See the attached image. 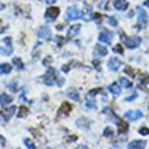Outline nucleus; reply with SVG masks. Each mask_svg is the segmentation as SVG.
<instances>
[{
	"label": "nucleus",
	"instance_id": "obj_33",
	"mask_svg": "<svg viewBox=\"0 0 149 149\" xmlns=\"http://www.w3.org/2000/svg\"><path fill=\"white\" fill-rule=\"evenodd\" d=\"M7 87H8V88H11V90H12V92H16V91H18V88H16V80H12V83H11V84L8 83V84H7Z\"/></svg>",
	"mask_w": 149,
	"mask_h": 149
},
{
	"label": "nucleus",
	"instance_id": "obj_25",
	"mask_svg": "<svg viewBox=\"0 0 149 149\" xmlns=\"http://www.w3.org/2000/svg\"><path fill=\"white\" fill-rule=\"evenodd\" d=\"M86 106L88 107V109H95V107H96V102H95L94 99H91V96H88V95H87Z\"/></svg>",
	"mask_w": 149,
	"mask_h": 149
},
{
	"label": "nucleus",
	"instance_id": "obj_7",
	"mask_svg": "<svg viewBox=\"0 0 149 149\" xmlns=\"http://www.w3.org/2000/svg\"><path fill=\"white\" fill-rule=\"evenodd\" d=\"M125 118L129 121H137V119L142 118V113L140 110H129L125 113Z\"/></svg>",
	"mask_w": 149,
	"mask_h": 149
},
{
	"label": "nucleus",
	"instance_id": "obj_22",
	"mask_svg": "<svg viewBox=\"0 0 149 149\" xmlns=\"http://www.w3.org/2000/svg\"><path fill=\"white\" fill-rule=\"evenodd\" d=\"M12 63H14V65H15L19 71H22V69H24V64H23V61L19 58V57H14L12 58Z\"/></svg>",
	"mask_w": 149,
	"mask_h": 149
},
{
	"label": "nucleus",
	"instance_id": "obj_5",
	"mask_svg": "<svg viewBox=\"0 0 149 149\" xmlns=\"http://www.w3.org/2000/svg\"><path fill=\"white\" fill-rule=\"evenodd\" d=\"M137 12H138V23L141 24L142 27H146L148 26V14L142 7H137Z\"/></svg>",
	"mask_w": 149,
	"mask_h": 149
},
{
	"label": "nucleus",
	"instance_id": "obj_3",
	"mask_svg": "<svg viewBox=\"0 0 149 149\" xmlns=\"http://www.w3.org/2000/svg\"><path fill=\"white\" fill-rule=\"evenodd\" d=\"M65 18H67V20L80 19V18H81V11H80L76 6H72V7H69L67 10V12H65Z\"/></svg>",
	"mask_w": 149,
	"mask_h": 149
},
{
	"label": "nucleus",
	"instance_id": "obj_2",
	"mask_svg": "<svg viewBox=\"0 0 149 149\" xmlns=\"http://www.w3.org/2000/svg\"><path fill=\"white\" fill-rule=\"evenodd\" d=\"M56 80H57V73H56V71L53 68H49L46 71V73L42 76V81L46 86H53L56 83Z\"/></svg>",
	"mask_w": 149,
	"mask_h": 149
},
{
	"label": "nucleus",
	"instance_id": "obj_16",
	"mask_svg": "<svg viewBox=\"0 0 149 149\" xmlns=\"http://www.w3.org/2000/svg\"><path fill=\"white\" fill-rule=\"evenodd\" d=\"M145 144L146 142L145 141H140V140H136V141H132L127 145V148L129 149H142V148H145Z\"/></svg>",
	"mask_w": 149,
	"mask_h": 149
},
{
	"label": "nucleus",
	"instance_id": "obj_23",
	"mask_svg": "<svg viewBox=\"0 0 149 149\" xmlns=\"http://www.w3.org/2000/svg\"><path fill=\"white\" fill-rule=\"evenodd\" d=\"M18 115V118H24V117H27L29 115V109L26 106H20L19 109V113L16 114Z\"/></svg>",
	"mask_w": 149,
	"mask_h": 149
},
{
	"label": "nucleus",
	"instance_id": "obj_48",
	"mask_svg": "<svg viewBox=\"0 0 149 149\" xmlns=\"http://www.w3.org/2000/svg\"><path fill=\"white\" fill-rule=\"evenodd\" d=\"M144 4H145L146 7H149V0H146V1H145V3H144Z\"/></svg>",
	"mask_w": 149,
	"mask_h": 149
},
{
	"label": "nucleus",
	"instance_id": "obj_40",
	"mask_svg": "<svg viewBox=\"0 0 149 149\" xmlns=\"http://www.w3.org/2000/svg\"><path fill=\"white\" fill-rule=\"evenodd\" d=\"M3 42H4V45H12V39H11V37H6Z\"/></svg>",
	"mask_w": 149,
	"mask_h": 149
},
{
	"label": "nucleus",
	"instance_id": "obj_45",
	"mask_svg": "<svg viewBox=\"0 0 149 149\" xmlns=\"http://www.w3.org/2000/svg\"><path fill=\"white\" fill-rule=\"evenodd\" d=\"M94 65L98 68V71H99V68H100V67H99V63H98V61H94Z\"/></svg>",
	"mask_w": 149,
	"mask_h": 149
},
{
	"label": "nucleus",
	"instance_id": "obj_41",
	"mask_svg": "<svg viewBox=\"0 0 149 149\" xmlns=\"http://www.w3.org/2000/svg\"><path fill=\"white\" fill-rule=\"evenodd\" d=\"M0 146H1V148L6 146V138H4L3 136H0Z\"/></svg>",
	"mask_w": 149,
	"mask_h": 149
},
{
	"label": "nucleus",
	"instance_id": "obj_17",
	"mask_svg": "<svg viewBox=\"0 0 149 149\" xmlns=\"http://www.w3.org/2000/svg\"><path fill=\"white\" fill-rule=\"evenodd\" d=\"M12 102V96H10L8 94H6V92H3V94H0V104L1 106H7V104H10V103Z\"/></svg>",
	"mask_w": 149,
	"mask_h": 149
},
{
	"label": "nucleus",
	"instance_id": "obj_9",
	"mask_svg": "<svg viewBox=\"0 0 149 149\" xmlns=\"http://www.w3.org/2000/svg\"><path fill=\"white\" fill-rule=\"evenodd\" d=\"M121 65H122V61L119 58H117V57L110 58L109 63H107V67H109V69H111V71H118V69L121 68Z\"/></svg>",
	"mask_w": 149,
	"mask_h": 149
},
{
	"label": "nucleus",
	"instance_id": "obj_20",
	"mask_svg": "<svg viewBox=\"0 0 149 149\" xmlns=\"http://www.w3.org/2000/svg\"><path fill=\"white\" fill-rule=\"evenodd\" d=\"M12 52H14L12 45H6V46L0 47V54L1 56H10V54H12Z\"/></svg>",
	"mask_w": 149,
	"mask_h": 149
},
{
	"label": "nucleus",
	"instance_id": "obj_24",
	"mask_svg": "<svg viewBox=\"0 0 149 149\" xmlns=\"http://www.w3.org/2000/svg\"><path fill=\"white\" fill-rule=\"evenodd\" d=\"M68 96H69L71 99H73V100H76V102H77L79 99H80V96H79V92L76 90H69V91H68Z\"/></svg>",
	"mask_w": 149,
	"mask_h": 149
},
{
	"label": "nucleus",
	"instance_id": "obj_49",
	"mask_svg": "<svg viewBox=\"0 0 149 149\" xmlns=\"http://www.w3.org/2000/svg\"><path fill=\"white\" fill-rule=\"evenodd\" d=\"M1 117H3V114H1V111H0V119H1Z\"/></svg>",
	"mask_w": 149,
	"mask_h": 149
},
{
	"label": "nucleus",
	"instance_id": "obj_13",
	"mask_svg": "<svg viewBox=\"0 0 149 149\" xmlns=\"http://www.w3.org/2000/svg\"><path fill=\"white\" fill-rule=\"evenodd\" d=\"M76 125L80 129H90V119H87L86 117L79 118L77 121H76Z\"/></svg>",
	"mask_w": 149,
	"mask_h": 149
},
{
	"label": "nucleus",
	"instance_id": "obj_29",
	"mask_svg": "<svg viewBox=\"0 0 149 149\" xmlns=\"http://www.w3.org/2000/svg\"><path fill=\"white\" fill-rule=\"evenodd\" d=\"M99 92H102V88H92V90L90 91V92H88V96H91V98H92V96H95V95H98Z\"/></svg>",
	"mask_w": 149,
	"mask_h": 149
},
{
	"label": "nucleus",
	"instance_id": "obj_47",
	"mask_svg": "<svg viewBox=\"0 0 149 149\" xmlns=\"http://www.w3.org/2000/svg\"><path fill=\"white\" fill-rule=\"evenodd\" d=\"M6 30H7V27H1V29H0V33H3V31H6Z\"/></svg>",
	"mask_w": 149,
	"mask_h": 149
},
{
	"label": "nucleus",
	"instance_id": "obj_6",
	"mask_svg": "<svg viewBox=\"0 0 149 149\" xmlns=\"http://www.w3.org/2000/svg\"><path fill=\"white\" fill-rule=\"evenodd\" d=\"M71 111H72V104L68 102H64L63 104H61V107L58 109V118L67 117V115H69Z\"/></svg>",
	"mask_w": 149,
	"mask_h": 149
},
{
	"label": "nucleus",
	"instance_id": "obj_11",
	"mask_svg": "<svg viewBox=\"0 0 149 149\" xmlns=\"http://www.w3.org/2000/svg\"><path fill=\"white\" fill-rule=\"evenodd\" d=\"M127 7H129L127 0H114V8L118 11H125Z\"/></svg>",
	"mask_w": 149,
	"mask_h": 149
},
{
	"label": "nucleus",
	"instance_id": "obj_21",
	"mask_svg": "<svg viewBox=\"0 0 149 149\" xmlns=\"http://www.w3.org/2000/svg\"><path fill=\"white\" fill-rule=\"evenodd\" d=\"M94 52H95V54H98V56H106L109 50H107V47L102 46V45H96Z\"/></svg>",
	"mask_w": 149,
	"mask_h": 149
},
{
	"label": "nucleus",
	"instance_id": "obj_26",
	"mask_svg": "<svg viewBox=\"0 0 149 149\" xmlns=\"http://www.w3.org/2000/svg\"><path fill=\"white\" fill-rule=\"evenodd\" d=\"M119 83H121V86L122 87H125V88H132V81H129L127 79H125V77H121L119 79Z\"/></svg>",
	"mask_w": 149,
	"mask_h": 149
},
{
	"label": "nucleus",
	"instance_id": "obj_36",
	"mask_svg": "<svg viewBox=\"0 0 149 149\" xmlns=\"http://www.w3.org/2000/svg\"><path fill=\"white\" fill-rule=\"evenodd\" d=\"M136 98H137V92H133V94L130 95V96L125 98V102H132V100H134Z\"/></svg>",
	"mask_w": 149,
	"mask_h": 149
},
{
	"label": "nucleus",
	"instance_id": "obj_14",
	"mask_svg": "<svg viewBox=\"0 0 149 149\" xmlns=\"http://www.w3.org/2000/svg\"><path fill=\"white\" fill-rule=\"evenodd\" d=\"M16 111V107L15 106H11L8 110H4V111H1V114H3V119H4V122H8L10 121V118L14 115V113Z\"/></svg>",
	"mask_w": 149,
	"mask_h": 149
},
{
	"label": "nucleus",
	"instance_id": "obj_38",
	"mask_svg": "<svg viewBox=\"0 0 149 149\" xmlns=\"http://www.w3.org/2000/svg\"><path fill=\"white\" fill-rule=\"evenodd\" d=\"M94 19L98 22V23H100L102 22V14H94Z\"/></svg>",
	"mask_w": 149,
	"mask_h": 149
},
{
	"label": "nucleus",
	"instance_id": "obj_34",
	"mask_svg": "<svg viewBox=\"0 0 149 149\" xmlns=\"http://www.w3.org/2000/svg\"><path fill=\"white\" fill-rule=\"evenodd\" d=\"M140 134H142V136H148L149 134V129L148 127H145V126H142V127H140Z\"/></svg>",
	"mask_w": 149,
	"mask_h": 149
},
{
	"label": "nucleus",
	"instance_id": "obj_4",
	"mask_svg": "<svg viewBox=\"0 0 149 149\" xmlns=\"http://www.w3.org/2000/svg\"><path fill=\"white\" fill-rule=\"evenodd\" d=\"M58 15H60V8L58 7H49L46 10V12H45V18H46L47 20H50V22L57 19Z\"/></svg>",
	"mask_w": 149,
	"mask_h": 149
},
{
	"label": "nucleus",
	"instance_id": "obj_1",
	"mask_svg": "<svg viewBox=\"0 0 149 149\" xmlns=\"http://www.w3.org/2000/svg\"><path fill=\"white\" fill-rule=\"evenodd\" d=\"M122 39H123L126 47H129V49H136L141 43V38L140 37H126L123 33H122Z\"/></svg>",
	"mask_w": 149,
	"mask_h": 149
},
{
	"label": "nucleus",
	"instance_id": "obj_18",
	"mask_svg": "<svg viewBox=\"0 0 149 149\" xmlns=\"http://www.w3.org/2000/svg\"><path fill=\"white\" fill-rule=\"evenodd\" d=\"M109 91H110L113 95H119L121 94V86H118V83H113V84H110L109 86Z\"/></svg>",
	"mask_w": 149,
	"mask_h": 149
},
{
	"label": "nucleus",
	"instance_id": "obj_37",
	"mask_svg": "<svg viewBox=\"0 0 149 149\" xmlns=\"http://www.w3.org/2000/svg\"><path fill=\"white\" fill-rule=\"evenodd\" d=\"M146 83H149V74H145V76L142 77V80L140 81V84H141V86H144V84H146Z\"/></svg>",
	"mask_w": 149,
	"mask_h": 149
},
{
	"label": "nucleus",
	"instance_id": "obj_44",
	"mask_svg": "<svg viewBox=\"0 0 149 149\" xmlns=\"http://www.w3.org/2000/svg\"><path fill=\"white\" fill-rule=\"evenodd\" d=\"M46 3H47V4H54L56 0H46Z\"/></svg>",
	"mask_w": 149,
	"mask_h": 149
},
{
	"label": "nucleus",
	"instance_id": "obj_28",
	"mask_svg": "<svg viewBox=\"0 0 149 149\" xmlns=\"http://www.w3.org/2000/svg\"><path fill=\"white\" fill-rule=\"evenodd\" d=\"M23 144L26 145V148H29V149H36V145H34V144H33V142L30 141L29 138H24V140H23Z\"/></svg>",
	"mask_w": 149,
	"mask_h": 149
},
{
	"label": "nucleus",
	"instance_id": "obj_50",
	"mask_svg": "<svg viewBox=\"0 0 149 149\" xmlns=\"http://www.w3.org/2000/svg\"><path fill=\"white\" fill-rule=\"evenodd\" d=\"M0 23H1V19H0Z\"/></svg>",
	"mask_w": 149,
	"mask_h": 149
},
{
	"label": "nucleus",
	"instance_id": "obj_8",
	"mask_svg": "<svg viewBox=\"0 0 149 149\" xmlns=\"http://www.w3.org/2000/svg\"><path fill=\"white\" fill-rule=\"evenodd\" d=\"M37 34H38L39 38H42V39H50V37H52V31H50V29L47 27V26H42V27H39L38 31H37Z\"/></svg>",
	"mask_w": 149,
	"mask_h": 149
},
{
	"label": "nucleus",
	"instance_id": "obj_12",
	"mask_svg": "<svg viewBox=\"0 0 149 149\" xmlns=\"http://www.w3.org/2000/svg\"><path fill=\"white\" fill-rule=\"evenodd\" d=\"M117 126H118V133L119 134H125L127 130H129V123H126L125 121L122 119H118L117 121Z\"/></svg>",
	"mask_w": 149,
	"mask_h": 149
},
{
	"label": "nucleus",
	"instance_id": "obj_10",
	"mask_svg": "<svg viewBox=\"0 0 149 149\" xmlns=\"http://www.w3.org/2000/svg\"><path fill=\"white\" fill-rule=\"evenodd\" d=\"M99 41H102L104 43H111V41H113V33L107 31V30H102L100 34H99Z\"/></svg>",
	"mask_w": 149,
	"mask_h": 149
},
{
	"label": "nucleus",
	"instance_id": "obj_46",
	"mask_svg": "<svg viewBox=\"0 0 149 149\" xmlns=\"http://www.w3.org/2000/svg\"><path fill=\"white\" fill-rule=\"evenodd\" d=\"M4 7H6V6H4L3 3H0V11H1V10H4Z\"/></svg>",
	"mask_w": 149,
	"mask_h": 149
},
{
	"label": "nucleus",
	"instance_id": "obj_35",
	"mask_svg": "<svg viewBox=\"0 0 149 149\" xmlns=\"http://www.w3.org/2000/svg\"><path fill=\"white\" fill-rule=\"evenodd\" d=\"M52 61H53V58H52L50 56H47V57H45V60L42 61V64L45 65V67H49V64H50Z\"/></svg>",
	"mask_w": 149,
	"mask_h": 149
},
{
	"label": "nucleus",
	"instance_id": "obj_43",
	"mask_svg": "<svg viewBox=\"0 0 149 149\" xmlns=\"http://www.w3.org/2000/svg\"><path fill=\"white\" fill-rule=\"evenodd\" d=\"M76 138H77V136H72V137H69V138H68V142H69V141H74Z\"/></svg>",
	"mask_w": 149,
	"mask_h": 149
},
{
	"label": "nucleus",
	"instance_id": "obj_15",
	"mask_svg": "<svg viewBox=\"0 0 149 149\" xmlns=\"http://www.w3.org/2000/svg\"><path fill=\"white\" fill-rule=\"evenodd\" d=\"M80 29H81V24H73V26H71L69 30H68V38L76 37L79 34V31H80Z\"/></svg>",
	"mask_w": 149,
	"mask_h": 149
},
{
	"label": "nucleus",
	"instance_id": "obj_31",
	"mask_svg": "<svg viewBox=\"0 0 149 149\" xmlns=\"http://www.w3.org/2000/svg\"><path fill=\"white\" fill-rule=\"evenodd\" d=\"M125 73H126V74H129L130 77H134V76H136V72H134V69H133L132 67H126Z\"/></svg>",
	"mask_w": 149,
	"mask_h": 149
},
{
	"label": "nucleus",
	"instance_id": "obj_32",
	"mask_svg": "<svg viewBox=\"0 0 149 149\" xmlns=\"http://www.w3.org/2000/svg\"><path fill=\"white\" fill-rule=\"evenodd\" d=\"M114 53H118V54H122L123 53V47H122V45H115V46L113 47Z\"/></svg>",
	"mask_w": 149,
	"mask_h": 149
},
{
	"label": "nucleus",
	"instance_id": "obj_30",
	"mask_svg": "<svg viewBox=\"0 0 149 149\" xmlns=\"http://www.w3.org/2000/svg\"><path fill=\"white\" fill-rule=\"evenodd\" d=\"M107 22H109V24H110V26H114V27H115V26H118V20L115 19L114 16H109V18H107Z\"/></svg>",
	"mask_w": 149,
	"mask_h": 149
},
{
	"label": "nucleus",
	"instance_id": "obj_19",
	"mask_svg": "<svg viewBox=\"0 0 149 149\" xmlns=\"http://www.w3.org/2000/svg\"><path fill=\"white\" fill-rule=\"evenodd\" d=\"M11 71H12V67L10 64H7V63L0 64V74H8Z\"/></svg>",
	"mask_w": 149,
	"mask_h": 149
},
{
	"label": "nucleus",
	"instance_id": "obj_42",
	"mask_svg": "<svg viewBox=\"0 0 149 149\" xmlns=\"http://www.w3.org/2000/svg\"><path fill=\"white\" fill-rule=\"evenodd\" d=\"M56 29H57L58 31H60V30H63V29H64V23H60V24H57V27H56Z\"/></svg>",
	"mask_w": 149,
	"mask_h": 149
},
{
	"label": "nucleus",
	"instance_id": "obj_39",
	"mask_svg": "<svg viewBox=\"0 0 149 149\" xmlns=\"http://www.w3.org/2000/svg\"><path fill=\"white\" fill-rule=\"evenodd\" d=\"M64 42H65V39H64L63 37H61V36L57 37V43H58V46H63Z\"/></svg>",
	"mask_w": 149,
	"mask_h": 149
},
{
	"label": "nucleus",
	"instance_id": "obj_27",
	"mask_svg": "<svg viewBox=\"0 0 149 149\" xmlns=\"http://www.w3.org/2000/svg\"><path fill=\"white\" fill-rule=\"evenodd\" d=\"M103 136H104L106 138H113V136H114L113 129H111V127H106L104 132H103Z\"/></svg>",
	"mask_w": 149,
	"mask_h": 149
}]
</instances>
